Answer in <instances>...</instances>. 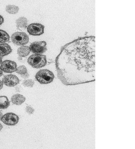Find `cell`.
Here are the masks:
<instances>
[{
	"mask_svg": "<svg viewBox=\"0 0 135 149\" xmlns=\"http://www.w3.org/2000/svg\"><path fill=\"white\" fill-rule=\"evenodd\" d=\"M3 81L0 80V90H1L3 88Z\"/></svg>",
	"mask_w": 135,
	"mask_h": 149,
	"instance_id": "obj_23",
	"label": "cell"
},
{
	"mask_svg": "<svg viewBox=\"0 0 135 149\" xmlns=\"http://www.w3.org/2000/svg\"><path fill=\"white\" fill-rule=\"evenodd\" d=\"M12 42L18 46L26 45L29 41L28 36L23 32L14 33L11 36Z\"/></svg>",
	"mask_w": 135,
	"mask_h": 149,
	"instance_id": "obj_4",
	"label": "cell"
},
{
	"mask_svg": "<svg viewBox=\"0 0 135 149\" xmlns=\"http://www.w3.org/2000/svg\"><path fill=\"white\" fill-rule=\"evenodd\" d=\"M10 39V36L6 31L0 30V43H3L7 42Z\"/></svg>",
	"mask_w": 135,
	"mask_h": 149,
	"instance_id": "obj_15",
	"label": "cell"
},
{
	"mask_svg": "<svg viewBox=\"0 0 135 149\" xmlns=\"http://www.w3.org/2000/svg\"><path fill=\"white\" fill-rule=\"evenodd\" d=\"M4 22V18L2 16L0 15V25L3 24Z\"/></svg>",
	"mask_w": 135,
	"mask_h": 149,
	"instance_id": "obj_20",
	"label": "cell"
},
{
	"mask_svg": "<svg viewBox=\"0 0 135 149\" xmlns=\"http://www.w3.org/2000/svg\"><path fill=\"white\" fill-rule=\"evenodd\" d=\"M21 89H22V88L20 86H17L16 87V90L17 92H20L21 91Z\"/></svg>",
	"mask_w": 135,
	"mask_h": 149,
	"instance_id": "obj_22",
	"label": "cell"
},
{
	"mask_svg": "<svg viewBox=\"0 0 135 149\" xmlns=\"http://www.w3.org/2000/svg\"><path fill=\"white\" fill-rule=\"evenodd\" d=\"M26 111L29 114L31 115L34 112L35 109L32 107L28 106L26 107Z\"/></svg>",
	"mask_w": 135,
	"mask_h": 149,
	"instance_id": "obj_19",
	"label": "cell"
},
{
	"mask_svg": "<svg viewBox=\"0 0 135 149\" xmlns=\"http://www.w3.org/2000/svg\"><path fill=\"white\" fill-rule=\"evenodd\" d=\"M30 47L23 46L20 47L17 50V54L21 57H26L30 54Z\"/></svg>",
	"mask_w": 135,
	"mask_h": 149,
	"instance_id": "obj_13",
	"label": "cell"
},
{
	"mask_svg": "<svg viewBox=\"0 0 135 149\" xmlns=\"http://www.w3.org/2000/svg\"><path fill=\"white\" fill-rule=\"evenodd\" d=\"M10 105V102L5 96H0V109H6Z\"/></svg>",
	"mask_w": 135,
	"mask_h": 149,
	"instance_id": "obj_14",
	"label": "cell"
},
{
	"mask_svg": "<svg viewBox=\"0 0 135 149\" xmlns=\"http://www.w3.org/2000/svg\"><path fill=\"white\" fill-rule=\"evenodd\" d=\"M56 65L58 78L65 85L95 81V37L80 38L65 45Z\"/></svg>",
	"mask_w": 135,
	"mask_h": 149,
	"instance_id": "obj_1",
	"label": "cell"
},
{
	"mask_svg": "<svg viewBox=\"0 0 135 149\" xmlns=\"http://www.w3.org/2000/svg\"><path fill=\"white\" fill-rule=\"evenodd\" d=\"M28 62L33 68H41L47 64L46 57L42 54H34L29 57Z\"/></svg>",
	"mask_w": 135,
	"mask_h": 149,
	"instance_id": "obj_2",
	"label": "cell"
},
{
	"mask_svg": "<svg viewBox=\"0 0 135 149\" xmlns=\"http://www.w3.org/2000/svg\"><path fill=\"white\" fill-rule=\"evenodd\" d=\"M3 116V113L1 112V111H0V120H1V118L2 116Z\"/></svg>",
	"mask_w": 135,
	"mask_h": 149,
	"instance_id": "obj_25",
	"label": "cell"
},
{
	"mask_svg": "<svg viewBox=\"0 0 135 149\" xmlns=\"http://www.w3.org/2000/svg\"><path fill=\"white\" fill-rule=\"evenodd\" d=\"M19 118L13 113H8L2 116L1 120L6 125L15 126L19 122Z\"/></svg>",
	"mask_w": 135,
	"mask_h": 149,
	"instance_id": "obj_6",
	"label": "cell"
},
{
	"mask_svg": "<svg viewBox=\"0 0 135 149\" xmlns=\"http://www.w3.org/2000/svg\"><path fill=\"white\" fill-rule=\"evenodd\" d=\"M19 8L15 5H9L7 6L6 10L8 13L11 14H15L19 12Z\"/></svg>",
	"mask_w": 135,
	"mask_h": 149,
	"instance_id": "obj_16",
	"label": "cell"
},
{
	"mask_svg": "<svg viewBox=\"0 0 135 149\" xmlns=\"http://www.w3.org/2000/svg\"><path fill=\"white\" fill-rule=\"evenodd\" d=\"M16 72L17 73H18V74H21V75L26 74V73H27L26 68L25 67V66H24V65L20 66L19 67H18V68H17Z\"/></svg>",
	"mask_w": 135,
	"mask_h": 149,
	"instance_id": "obj_18",
	"label": "cell"
},
{
	"mask_svg": "<svg viewBox=\"0 0 135 149\" xmlns=\"http://www.w3.org/2000/svg\"><path fill=\"white\" fill-rule=\"evenodd\" d=\"M3 128V125H2V124L0 123V131L2 130V129Z\"/></svg>",
	"mask_w": 135,
	"mask_h": 149,
	"instance_id": "obj_26",
	"label": "cell"
},
{
	"mask_svg": "<svg viewBox=\"0 0 135 149\" xmlns=\"http://www.w3.org/2000/svg\"><path fill=\"white\" fill-rule=\"evenodd\" d=\"M3 74V71L0 68V77L2 76Z\"/></svg>",
	"mask_w": 135,
	"mask_h": 149,
	"instance_id": "obj_24",
	"label": "cell"
},
{
	"mask_svg": "<svg viewBox=\"0 0 135 149\" xmlns=\"http://www.w3.org/2000/svg\"><path fill=\"white\" fill-rule=\"evenodd\" d=\"M2 81L6 86L13 87L19 84L20 80L14 74H8L3 77Z\"/></svg>",
	"mask_w": 135,
	"mask_h": 149,
	"instance_id": "obj_9",
	"label": "cell"
},
{
	"mask_svg": "<svg viewBox=\"0 0 135 149\" xmlns=\"http://www.w3.org/2000/svg\"><path fill=\"white\" fill-rule=\"evenodd\" d=\"M26 100L25 97L21 94H16L12 96L11 101L13 104L21 105Z\"/></svg>",
	"mask_w": 135,
	"mask_h": 149,
	"instance_id": "obj_12",
	"label": "cell"
},
{
	"mask_svg": "<svg viewBox=\"0 0 135 149\" xmlns=\"http://www.w3.org/2000/svg\"><path fill=\"white\" fill-rule=\"evenodd\" d=\"M2 62V58L1 57H0V64H1Z\"/></svg>",
	"mask_w": 135,
	"mask_h": 149,
	"instance_id": "obj_27",
	"label": "cell"
},
{
	"mask_svg": "<svg viewBox=\"0 0 135 149\" xmlns=\"http://www.w3.org/2000/svg\"><path fill=\"white\" fill-rule=\"evenodd\" d=\"M16 24L18 30H23L26 29L28 26V20L24 17L19 18L16 21Z\"/></svg>",
	"mask_w": 135,
	"mask_h": 149,
	"instance_id": "obj_11",
	"label": "cell"
},
{
	"mask_svg": "<svg viewBox=\"0 0 135 149\" xmlns=\"http://www.w3.org/2000/svg\"><path fill=\"white\" fill-rule=\"evenodd\" d=\"M22 84L26 87L32 88L34 85L35 82L32 79L26 80L22 82Z\"/></svg>",
	"mask_w": 135,
	"mask_h": 149,
	"instance_id": "obj_17",
	"label": "cell"
},
{
	"mask_svg": "<svg viewBox=\"0 0 135 149\" xmlns=\"http://www.w3.org/2000/svg\"><path fill=\"white\" fill-rule=\"evenodd\" d=\"M44 26L39 23H32L27 27L28 33L33 36H40L44 33Z\"/></svg>",
	"mask_w": 135,
	"mask_h": 149,
	"instance_id": "obj_7",
	"label": "cell"
},
{
	"mask_svg": "<svg viewBox=\"0 0 135 149\" xmlns=\"http://www.w3.org/2000/svg\"><path fill=\"white\" fill-rule=\"evenodd\" d=\"M0 68L5 73H12L16 71L17 65L13 61L5 60L2 62Z\"/></svg>",
	"mask_w": 135,
	"mask_h": 149,
	"instance_id": "obj_8",
	"label": "cell"
},
{
	"mask_svg": "<svg viewBox=\"0 0 135 149\" xmlns=\"http://www.w3.org/2000/svg\"><path fill=\"white\" fill-rule=\"evenodd\" d=\"M12 51L11 46L8 44H0V57H3L10 54Z\"/></svg>",
	"mask_w": 135,
	"mask_h": 149,
	"instance_id": "obj_10",
	"label": "cell"
},
{
	"mask_svg": "<svg viewBox=\"0 0 135 149\" xmlns=\"http://www.w3.org/2000/svg\"><path fill=\"white\" fill-rule=\"evenodd\" d=\"M47 43L44 41L35 42L30 46V51L33 54H41L47 50Z\"/></svg>",
	"mask_w": 135,
	"mask_h": 149,
	"instance_id": "obj_5",
	"label": "cell"
},
{
	"mask_svg": "<svg viewBox=\"0 0 135 149\" xmlns=\"http://www.w3.org/2000/svg\"><path fill=\"white\" fill-rule=\"evenodd\" d=\"M22 78H28L29 77V75L28 74L26 73V74H22Z\"/></svg>",
	"mask_w": 135,
	"mask_h": 149,
	"instance_id": "obj_21",
	"label": "cell"
},
{
	"mask_svg": "<svg viewBox=\"0 0 135 149\" xmlns=\"http://www.w3.org/2000/svg\"><path fill=\"white\" fill-rule=\"evenodd\" d=\"M55 75L49 70H42L39 71L35 75L36 79L41 84H48L53 81Z\"/></svg>",
	"mask_w": 135,
	"mask_h": 149,
	"instance_id": "obj_3",
	"label": "cell"
}]
</instances>
